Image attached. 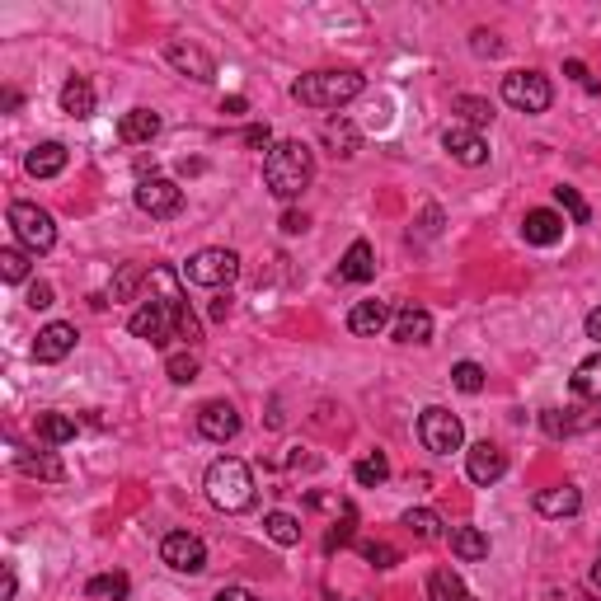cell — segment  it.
Returning <instances> with one entry per match:
<instances>
[{
  "label": "cell",
  "instance_id": "f6af8a7d",
  "mask_svg": "<svg viewBox=\"0 0 601 601\" xmlns=\"http://www.w3.org/2000/svg\"><path fill=\"white\" fill-rule=\"evenodd\" d=\"M564 76H573L578 85H583V90H597V80L587 76V66H583V62H569V66H564Z\"/></svg>",
  "mask_w": 601,
  "mask_h": 601
},
{
  "label": "cell",
  "instance_id": "8d00e7d4",
  "mask_svg": "<svg viewBox=\"0 0 601 601\" xmlns=\"http://www.w3.org/2000/svg\"><path fill=\"white\" fill-rule=\"evenodd\" d=\"M0 278L5 282H24L29 278V249H0Z\"/></svg>",
  "mask_w": 601,
  "mask_h": 601
},
{
  "label": "cell",
  "instance_id": "7402d4cb",
  "mask_svg": "<svg viewBox=\"0 0 601 601\" xmlns=\"http://www.w3.org/2000/svg\"><path fill=\"white\" fill-rule=\"evenodd\" d=\"M155 132H160V118H155L151 108H127L123 123H118V137H123L127 146H141V141H151Z\"/></svg>",
  "mask_w": 601,
  "mask_h": 601
},
{
  "label": "cell",
  "instance_id": "9c48e42d",
  "mask_svg": "<svg viewBox=\"0 0 601 601\" xmlns=\"http://www.w3.org/2000/svg\"><path fill=\"white\" fill-rule=\"evenodd\" d=\"M137 207L146 216H155V221H170V216H179V207H184V188L174 184V179H141Z\"/></svg>",
  "mask_w": 601,
  "mask_h": 601
},
{
  "label": "cell",
  "instance_id": "7dc6e473",
  "mask_svg": "<svg viewBox=\"0 0 601 601\" xmlns=\"http://www.w3.org/2000/svg\"><path fill=\"white\" fill-rule=\"evenodd\" d=\"M216 601H259L254 592H245V587H221L216 592Z\"/></svg>",
  "mask_w": 601,
  "mask_h": 601
},
{
  "label": "cell",
  "instance_id": "4dcf8cb0",
  "mask_svg": "<svg viewBox=\"0 0 601 601\" xmlns=\"http://www.w3.org/2000/svg\"><path fill=\"white\" fill-rule=\"evenodd\" d=\"M353 479L362 484V489H376V484H386L390 479V461L381 456V451H367V456L353 465Z\"/></svg>",
  "mask_w": 601,
  "mask_h": 601
},
{
  "label": "cell",
  "instance_id": "6da1fadb",
  "mask_svg": "<svg viewBox=\"0 0 601 601\" xmlns=\"http://www.w3.org/2000/svg\"><path fill=\"white\" fill-rule=\"evenodd\" d=\"M310 179H315V155H310V146H301V141H278V146L268 151V160H263V184L282 202L301 198L310 188Z\"/></svg>",
  "mask_w": 601,
  "mask_h": 601
},
{
  "label": "cell",
  "instance_id": "30bf717a",
  "mask_svg": "<svg viewBox=\"0 0 601 601\" xmlns=\"http://www.w3.org/2000/svg\"><path fill=\"white\" fill-rule=\"evenodd\" d=\"M165 62H170L179 76L198 80V85H212L216 80V62L198 43H188V38H170V43H165Z\"/></svg>",
  "mask_w": 601,
  "mask_h": 601
},
{
  "label": "cell",
  "instance_id": "44dd1931",
  "mask_svg": "<svg viewBox=\"0 0 601 601\" xmlns=\"http://www.w3.org/2000/svg\"><path fill=\"white\" fill-rule=\"evenodd\" d=\"M339 278L343 282H371L376 278V254H371L367 240H353V245H348V254H343V263H339Z\"/></svg>",
  "mask_w": 601,
  "mask_h": 601
},
{
  "label": "cell",
  "instance_id": "ffe728a7",
  "mask_svg": "<svg viewBox=\"0 0 601 601\" xmlns=\"http://www.w3.org/2000/svg\"><path fill=\"white\" fill-rule=\"evenodd\" d=\"M15 465L24 470V475H33V479H66V465H62V456H52V451H24V447H15Z\"/></svg>",
  "mask_w": 601,
  "mask_h": 601
},
{
  "label": "cell",
  "instance_id": "ab89813d",
  "mask_svg": "<svg viewBox=\"0 0 601 601\" xmlns=\"http://www.w3.org/2000/svg\"><path fill=\"white\" fill-rule=\"evenodd\" d=\"M362 559L376 564V569H395V564H400V550L386 545V540H367V545H362Z\"/></svg>",
  "mask_w": 601,
  "mask_h": 601
},
{
  "label": "cell",
  "instance_id": "cb8c5ba5",
  "mask_svg": "<svg viewBox=\"0 0 601 601\" xmlns=\"http://www.w3.org/2000/svg\"><path fill=\"white\" fill-rule=\"evenodd\" d=\"M62 113H71V118H90L94 113V85L85 76H71L62 85Z\"/></svg>",
  "mask_w": 601,
  "mask_h": 601
},
{
  "label": "cell",
  "instance_id": "b9f144b4",
  "mask_svg": "<svg viewBox=\"0 0 601 601\" xmlns=\"http://www.w3.org/2000/svg\"><path fill=\"white\" fill-rule=\"evenodd\" d=\"M470 47H475L479 57H498V52H503L498 33H489V29H475V33H470Z\"/></svg>",
  "mask_w": 601,
  "mask_h": 601
},
{
  "label": "cell",
  "instance_id": "5bb4252c",
  "mask_svg": "<svg viewBox=\"0 0 601 601\" xmlns=\"http://www.w3.org/2000/svg\"><path fill=\"white\" fill-rule=\"evenodd\" d=\"M442 146L451 151V160H461L465 170L489 165V141L479 137L475 127H447V132H442Z\"/></svg>",
  "mask_w": 601,
  "mask_h": 601
},
{
  "label": "cell",
  "instance_id": "e575fe53",
  "mask_svg": "<svg viewBox=\"0 0 601 601\" xmlns=\"http://www.w3.org/2000/svg\"><path fill=\"white\" fill-rule=\"evenodd\" d=\"M555 202H559V207H564V212H569V221H573V226H587V221H592V207H587V202H583V193H578V188L559 184V188H555Z\"/></svg>",
  "mask_w": 601,
  "mask_h": 601
},
{
  "label": "cell",
  "instance_id": "c3c4849f",
  "mask_svg": "<svg viewBox=\"0 0 601 601\" xmlns=\"http://www.w3.org/2000/svg\"><path fill=\"white\" fill-rule=\"evenodd\" d=\"M245 94H231V99H221V113H231V118H235V113H245Z\"/></svg>",
  "mask_w": 601,
  "mask_h": 601
},
{
  "label": "cell",
  "instance_id": "4316f807",
  "mask_svg": "<svg viewBox=\"0 0 601 601\" xmlns=\"http://www.w3.org/2000/svg\"><path fill=\"white\" fill-rule=\"evenodd\" d=\"M33 432H38V442H47V447H62V442L76 437V418L71 414H38Z\"/></svg>",
  "mask_w": 601,
  "mask_h": 601
},
{
  "label": "cell",
  "instance_id": "484cf974",
  "mask_svg": "<svg viewBox=\"0 0 601 601\" xmlns=\"http://www.w3.org/2000/svg\"><path fill=\"white\" fill-rule=\"evenodd\" d=\"M592 423H597V414L569 418V409H545V414H540V428L550 432V437H573V432H587Z\"/></svg>",
  "mask_w": 601,
  "mask_h": 601
},
{
  "label": "cell",
  "instance_id": "7c38bea8",
  "mask_svg": "<svg viewBox=\"0 0 601 601\" xmlns=\"http://www.w3.org/2000/svg\"><path fill=\"white\" fill-rule=\"evenodd\" d=\"M76 324L66 320H52L38 329V339H33V362H62V357L76 353Z\"/></svg>",
  "mask_w": 601,
  "mask_h": 601
},
{
  "label": "cell",
  "instance_id": "52a82bcc",
  "mask_svg": "<svg viewBox=\"0 0 601 601\" xmlns=\"http://www.w3.org/2000/svg\"><path fill=\"white\" fill-rule=\"evenodd\" d=\"M503 99H508L517 113H545L555 90H550V80L540 76V71H508L503 76Z\"/></svg>",
  "mask_w": 601,
  "mask_h": 601
},
{
  "label": "cell",
  "instance_id": "d590c367",
  "mask_svg": "<svg viewBox=\"0 0 601 601\" xmlns=\"http://www.w3.org/2000/svg\"><path fill=\"white\" fill-rule=\"evenodd\" d=\"M141 278H151V273H146V263H127L123 273L113 278V301H132L137 287H141Z\"/></svg>",
  "mask_w": 601,
  "mask_h": 601
},
{
  "label": "cell",
  "instance_id": "f5cc1de1",
  "mask_svg": "<svg viewBox=\"0 0 601 601\" xmlns=\"http://www.w3.org/2000/svg\"><path fill=\"white\" fill-rule=\"evenodd\" d=\"M587 583H592V587L601 592V555H597V564H592V578H587Z\"/></svg>",
  "mask_w": 601,
  "mask_h": 601
},
{
  "label": "cell",
  "instance_id": "bcb514c9",
  "mask_svg": "<svg viewBox=\"0 0 601 601\" xmlns=\"http://www.w3.org/2000/svg\"><path fill=\"white\" fill-rule=\"evenodd\" d=\"M306 226H310L306 212H287V216H282V231H287V235H301Z\"/></svg>",
  "mask_w": 601,
  "mask_h": 601
},
{
  "label": "cell",
  "instance_id": "4fadbf2b",
  "mask_svg": "<svg viewBox=\"0 0 601 601\" xmlns=\"http://www.w3.org/2000/svg\"><path fill=\"white\" fill-rule=\"evenodd\" d=\"M198 432L207 437V442H235L240 437V414H235V404L226 400H212V404H202L198 409Z\"/></svg>",
  "mask_w": 601,
  "mask_h": 601
},
{
  "label": "cell",
  "instance_id": "8fae6325",
  "mask_svg": "<svg viewBox=\"0 0 601 601\" xmlns=\"http://www.w3.org/2000/svg\"><path fill=\"white\" fill-rule=\"evenodd\" d=\"M465 475L475 479V484H498V479L508 475V451L494 447V442H475V447L465 451Z\"/></svg>",
  "mask_w": 601,
  "mask_h": 601
},
{
  "label": "cell",
  "instance_id": "816d5d0a",
  "mask_svg": "<svg viewBox=\"0 0 601 601\" xmlns=\"http://www.w3.org/2000/svg\"><path fill=\"white\" fill-rule=\"evenodd\" d=\"M231 315V296H216L212 301V320H226Z\"/></svg>",
  "mask_w": 601,
  "mask_h": 601
},
{
  "label": "cell",
  "instance_id": "3957f363",
  "mask_svg": "<svg viewBox=\"0 0 601 601\" xmlns=\"http://www.w3.org/2000/svg\"><path fill=\"white\" fill-rule=\"evenodd\" d=\"M367 90V80L357 71H310L292 85V99L306 108H339V104H353L357 94Z\"/></svg>",
  "mask_w": 601,
  "mask_h": 601
},
{
  "label": "cell",
  "instance_id": "f546056e",
  "mask_svg": "<svg viewBox=\"0 0 601 601\" xmlns=\"http://www.w3.org/2000/svg\"><path fill=\"white\" fill-rule=\"evenodd\" d=\"M428 601H475V597H470V587H465L451 569H437L428 578Z\"/></svg>",
  "mask_w": 601,
  "mask_h": 601
},
{
  "label": "cell",
  "instance_id": "836d02e7",
  "mask_svg": "<svg viewBox=\"0 0 601 601\" xmlns=\"http://www.w3.org/2000/svg\"><path fill=\"white\" fill-rule=\"evenodd\" d=\"M451 108H456V113H461L470 127L494 123V104H489V99H475V94H456V99H451Z\"/></svg>",
  "mask_w": 601,
  "mask_h": 601
},
{
  "label": "cell",
  "instance_id": "d6a6232c",
  "mask_svg": "<svg viewBox=\"0 0 601 601\" xmlns=\"http://www.w3.org/2000/svg\"><path fill=\"white\" fill-rule=\"evenodd\" d=\"M263 531H268V540H278V545H301V522H296L292 512H268V517H263Z\"/></svg>",
  "mask_w": 601,
  "mask_h": 601
},
{
  "label": "cell",
  "instance_id": "1f68e13d",
  "mask_svg": "<svg viewBox=\"0 0 601 601\" xmlns=\"http://www.w3.org/2000/svg\"><path fill=\"white\" fill-rule=\"evenodd\" d=\"M404 526H409V536H418V540H442L447 531H442V517L432 508H409L404 512Z\"/></svg>",
  "mask_w": 601,
  "mask_h": 601
},
{
  "label": "cell",
  "instance_id": "83f0119b",
  "mask_svg": "<svg viewBox=\"0 0 601 601\" xmlns=\"http://www.w3.org/2000/svg\"><path fill=\"white\" fill-rule=\"evenodd\" d=\"M132 583H127V573H94L90 583H85V597L90 601H127Z\"/></svg>",
  "mask_w": 601,
  "mask_h": 601
},
{
  "label": "cell",
  "instance_id": "2e32d148",
  "mask_svg": "<svg viewBox=\"0 0 601 601\" xmlns=\"http://www.w3.org/2000/svg\"><path fill=\"white\" fill-rule=\"evenodd\" d=\"M386 324H390V306H386V301H357V306L348 310V329H353L357 339H376Z\"/></svg>",
  "mask_w": 601,
  "mask_h": 601
},
{
  "label": "cell",
  "instance_id": "e0dca14e",
  "mask_svg": "<svg viewBox=\"0 0 601 601\" xmlns=\"http://www.w3.org/2000/svg\"><path fill=\"white\" fill-rule=\"evenodd\" d=\"M66 146L62 141H43V146H33L29 151V160H24V170L33 174V179H57V174L66 170Z\"/></svg>",
  "mask_w": 601,
  "mask_h": 601
},
{
  "label": "cell",
  "instance_id": "8992f818",
  "mask_svg": "<svg viewBox=\"0 0 601 601\" xmlns=\"http://www.w3.org/2000/svg\"><path fill=\"white\" fill-rule=\"evenodd\" d=\"M418 437H423V447H428L432 456H451V451H461L465 428L451 409L432 404V409H423V418H418Z\"/></svg>",
  "mask_w": 601,
  "mask_h": 601
},
{
  "label": "cell",
  "instance_id": "603a6c76",
  "mask_svg": "<svg viewBox=\"0 0 601 601\" xmlns=\"http://www.w3.org/2000/svg\"><path fill=\"white\" fill-rule=\"evenodd\" d=\"M451 550H456V559H465V564H479V559H489V536H484L479 526H456V531H451Z\"/></svg>",
  "mask_w": 601,
  "mask_h": 601
},
{
  "label": "cell",
  "instance_id": "f35d334b",
  "mask_svg": "<svg viewBox=\"0 0 601 601\" xmlns=\"http://www.w3.org/2000/svg\"><path fill=\"white\" fill-rule=\"evenodd\" d=\"M165 371H170L174 386H188V381H198V357H193V353H174L170 362H165Z\"/></svg>",
  "mask_w": 601,
  "mask_h": 601
},
{
  "label": "cell",
  "instance_id": "5b68a950",
  "mask_svg": "<svg viewBox=\"0 0 601 601\" xmlns=\"http://www.w3.org/2000/svg\"><path fill=\"white\" fill-rule=\"evenodd\" d=\"M10 231L19 235V245L29 249V254H47V249L57 245L52 216L43 207H33V202H10Z\"/></svg>",
  "mask_w": 601,
  "mask_h": 601
},
{
  "label": "cell",
  "instance_id": "f907efd6",
  "mask_svg": "<svg viewBox=\"0 0 601 601\" xmlns=\"http://www.w3.org/2000/svg\"><path fill=\"white\" fill-rule=\"evenodd\" d=\"M587 339H597V343H601V306L592 310V315H587Z\"/></svg>",
  "mask_w": 601,
  "mask_h": 601
},
{
  "label": "cell",
  "instance_id": "ee69618b",
  "mask_svg": "<svg viewBox=\"0 0 601 601\" xmlns=\"http://www.w3.org/2000/svg\"><path fill=\"white\" fill-rule=\"evenodd\" d=\"M29 306H33V310H47V306H52V287H47V282H33V287H29Z\"/></svg>",
  "mask_w": 601,
  "mask_h": 601
},
{
  "label": "cell",
  "instance_id": "277c9868",
  "mask_svg": "<svg viewBox=\"0 0 601 601\" xmlns=\"http://www.w3.org/2000/svg\"><path fill=\"white\" fill-rule=\"evenodd\" d=\"M184 278L193 287H231L240 278V254L235 249H198L184 263Z\"/></svg>",
  "mask_w": 601,
  "mask_h": 601
},
{
  "label": "cell",
  "instance_id": "d6986e66",
  "mask_svg": "<svg viewBox=\"0 0 601 601\" xmlns=\"http://www.w3.org/2000/svg\"><path fill=\"white\" fill-rule=\"evenodd\" d=\"M395 343H432V315L423 306H404L395 315Z\"/></svg>",
  "mask_w": 601,
  "mask_h": 601
},
{
  "label": "cell",
  "instance_id": "ba28073f",
  "mask_svg": "<svg viewBox=\"0 0 601 601\" xmlns=\"http://www.w3.org/2000/svg\"><path fill=\"white\" fill-rule=\"evenodd\" d=\"M160 559H165L174 573H202L207 569V545H202V536H193V531H170V536L160 540Z\"/></svg>",
  "mask_w": 601,
  "mask_h": 601
},
{
  "label": "cell",
  "instance_id": "ac0fdd59",
  "mask_svg": "<svg viewBox=\"0 0 601 601\" xmlns=\"http://www.w3.org/2000/svg\"><path fill=\"white\" fill-rule=\"evenodd\" d=\"M583 508V494L573 484H555V489H540L536 494V512L540 517H573Z\"/></svg>",
  "mask_w": 601,
  "mask_h": 601
},
{
  "label": "cell",
  "instance_id": "7bdbcfd3",
  "mask_svg": "<svg viewBox=\"0 0 601 601\" xmlns=\"http://www.w3.org/2000/svg\"><path fill=\"white\" fill-rule=\"evenodd\" d=\"M245 146L249 151H273V132H268V123L245 127Z\"/></svg>",
  "mask_w": 601,
  "mask_h": 601
},
{
  "label": "cell",
  "instance_id": "9a60e30c",
  "mask_svg": "<svg viewBox=\"0 0 601 601\" xmlns=\"http://www.w3.org/2000/svg\"><path fill=\"white\" fill-rule=\"evenodd\" d=\"M522 235H526V245H536V249L559 245L564 240V216L550 212V207H536V212H526Z\"/></svg>",
  "mask_w": 601,
  "mask_h": 601
},
{
  "label": "cell",
  "instance_id": "d4e9b609",
  "mask_svg": "<svg viewBox=\"0 0 601 601\" xmlns=\"http://www.w3.org/2000/svg\"><path fill=\"white\" fill-rule=\"evenodd\" d=\"M320 141H324V146H329L334 155H339V160H353L357 146H362L357 127H353V123H343V118H339V123H324V127H320Z\"/></svg>",
  "mask_w": 601,
  "mask_h": 601
},
{
  "label": "cell",
  "instance_id": "f1b7e54d",
  "mask_svg": "<svg viewBox=\"0 0 601 601\" xmlns=\"http://www.w3.org/2000/svg\"><path fill=\"white\" fill-rule=\"evenodd\" d=\"M573 395L578 400H601V353H592L587 362H578V371H573Z\"/></svg>",
  "mask_w": 601,
  "mask_h": 601
},
{
  "label": "cell",
  "instance_id": "74e56055",
  "mask_svg": "<svg viewBox=\"0 0 601 601\" xmlns=\"http://www.w3.org/2000/svg\"><path fill=\"white\" fill-rule=\"evenodd\" d=\"M451 386L465 390V395H479V390H484V367H479V362H456V367H451Z\"/></svg>",
  "mask_w": 601,
  "mask_h": 601
},
{
  "label": "cell",
  "instance_id": "681fc988",
  "mask_svg": "<svg viewBox=\"0 0 601 601\" xmlns=\"http://www.w3.org/2000/svg\"><path fill=\"white\" fill-rule=\"evenodd\" d=\"M15 569H10V564H5V587H0V601H15Z\"/></svg>",
  "mask_w": 601,
  "mask_h": 601
},
{
  "label": "cell",
  "instance_id": "60d3db41",
  "mask_svg": "<svg viewBox=\"0 0 601 601\" xmlns=\"http://www.w3.org/2000/svg\"><path fill=\"white\" fill-rule=\"evenodd\" d=\"M353 540V508H343V522L324 536V550H339V545H348Z\"/></svg>",
  "mask_w": 601,
  "mask_h": 601
},
{
  "label": "cell",
  "instance_id": "7a4b0ae2",
  "mask_svg": "<svg viewBox=\"0 0 601 601\" xmlns=\"http://www.w3.org/2000/svg\"><path fill=\"white\" fill-rule=\"evenodd\" d=\"M207 498L221 512H245L254 503V475L240 456H216L207 465Z\"/></svg>",
  "mask_w": 601,
  "mask_h": 601
}]
</instances>
